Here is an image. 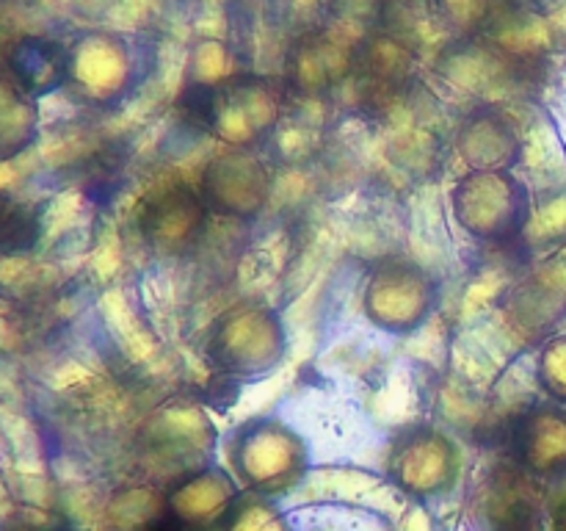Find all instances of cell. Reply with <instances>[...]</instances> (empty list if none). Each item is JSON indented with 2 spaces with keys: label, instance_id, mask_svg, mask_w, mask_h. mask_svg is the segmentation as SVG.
I'll return each instance as SVG.
<instances>
[{
  "label": "cell",
  "instance_id": "7c38bea8",
  "mask_svg": "<svg viewBox=\"0 0 566 531\" xmlns=\"http://www.w3.org/2000/svg\"><path fill=\"white\" fill-rule=\"evenodd\" d=\"M514 462L531 476L566 473V409L542 404L514 420L512 431Z\"/></svg>",
  "mask_w": 566,
  "mask_h": 531
},
{
  "label": "cell",
  "instance_id": "ba28073f",
  "mask_svg": "<svg viewBox=\"0 0 566 531\" xmlns=\"http://www.w3.org/2000/svg\"><path fill=\"white\" fill-rule=\"evenodd\" d=\"M238 501V481L227 470L199 468L171 487L166 512L182 531H208L224 523Z\"/></svg>",
  "mask_w": 566,
  "mask_h": 531
},
{
  "label": "cell",
  "instance_id": "52a82bcc",
  "mask_svg": "<svg viewBox=\"0 0 566 531\" xmlns=\"http://www.w3.org/2000/svg\"><path fill=\"white\" fill-rule=\"evenodd\" d=\"M434 302V285L412 263H387L370 277L365 308L379 326L392 332H409L429 315Z\"/></svg>",
  "mask_w": 566,
  "mask_h": 531
},
{
  "label": "cell",
  "instance_id": "2e32d148",
  "mask_svg": "<svg viewBox=\"0 0 566 531\" xmlns=\"http://www.w3.org/2000/svg\"><path fill=\"white\" fill-rule=\"evenodd\" d=\"M39 238H42V214L36 205L3 188L0 191V254L31 252Z\"/></svg>",
  "mask_w": 566,
  "mask_h": 531
},
{
  "label": "cell",
  "instance_id": "9a60e30c",
  "mask_svg": "<svg viewBox=\"0 0 566 531\" xmlns=\"http://www.w3.org/2000/svg\"><path fill=\"white\" fill-rule=\"evenodd\" d=\"M39 131V111L31 94L17 86L9 75H0V160L25 153Z\"/></svg>",
  "mask_w": 566,
  "mask_h": 531
},
{
  "label": "cell",
  "instance_id": "9c48e42d",
  "mask_svg": "<svg viewBox=\"0 0 566 531\" xmlns=\"http://www.w3.org/2000/svg\"><path fill=\"white\" fill-rule=\"evenodd\" d=\"M138 225L155 252L182 254L202 236L205 202L188 186L164 188L144 202Z\"/></svg>",
  "mask_w": 566,
  "mask_h": 531
},
{
  "label": "cell",
  "instance_id": "6da1fadb",
  "mask_svg": "<svg viewBox=\"0 0 566 531\" xmlns=\"http://www.w3.org/2000/svg\"><path fill=\"white\" fill-rule=\"evenodd\" d=\"M232 468L243 487L276 496L296 485L307 470L304 442L276 420H258L238 431L232 446Z\"/></svg>",
  "mask_w": 566,
  "mask_h": 531
},
{
  "label": "cell",
  "instance_id": "277c9868",
  "mask_svg": "<svg viewBox=\"0 0 566 531\" xmlns=\"http://www.w3.org/2000/svg\"><path fill=\"white\" fill-rule=\"evenodd\" d=\"M470 520L475 531H536L542 523L539 487L523 465H495L473 490Z\"/></svg>",
  "mask_w": 566,
  "mask_h": 531
},
{
  "label": "cell",
  "instance_id": "4fadbf2b",
  "mask_svg": "<svg viewBox=\"0 0 566 531\" xmlns=\"http://www.w3.org/2000/svg\"><path fill=\"white\" fill-rule=\"evenodd\" d=\"M9 77L31 97L61 88L70 77V48L48 37H22L9 50Z\"/></svg>",
  "mask_w": 566,
  "mask_h": 531
},
{
  "label": "cell",
  "instance_id": "5bb4252c",
  "mask_svg": "<svg viewBox=\"0 0 566 531\" xmlns=\"http://www.w3.org/2000/svg\"><path fill=\"white\" fill-rule=\"evenodd\" d=\"M462 147L470 164L479 171H506V166L517 158L520 142L503 116H475L462 133Z\"/></svg>",
  "mask_w": 566,
  "mask_h": 531
},
{
  "label": "cell",
  "instance_id": "ac0fdd59",
  "mask_svg": "<svg viewBox=\"0 0 566 531\" xmlns=\"http://www.w3.org/2000/svg\"><path fill=\"white\" fill-rule=\"evenodd\" d=\"M539 382L556 402H566V335L545 346L539 357Z\"/></svg>",
  "mask_w": 566,
  "mask_h": 531
},
{
  "label": "cell",
  "instance_id": "3957f363",
  "mask_svg": "<svg viewBox=\"0 0 566 531\" xmlns=\"http://www.w3.org/2000/svg\"><path fill=\"white\" fill-rule=\"evenodd\" d=\"M274 88L258 77H232L219 86H199L193 114L205 131H213L224 142L249 144L263 136L276 119Z\"/></svg>",
  "mask_w": 566,
  "mask_h": 531
},
{
  "label": "cell",
  "instance_id": "30bf717a",
  "mask_svg": "<svg viewBox=\"0 0 566 531\" xmlns=\"http://www.w3.org/2000/svg\"><path fill=\"white\" fill-rule=\"evenodd\" d=\"M130 53L127 44L116 37L94 33L70 48V77L66 83L75 86L88 100H114L125 92L130 81Z\"/></svg>",
  "mask_w": 566,
  "mask_h": 531
},
{
  "label": "cell",
  "instance_id": "5b68a950",
  "mask_svg": "<svg viewBox=\"0 0 566 531\" xmlns=\"http://www.w3.org/2000/svg\"><path fill=\"white\" fill-rule=\"evenodd\" d=\"M285 335L280 321L263 308H238L219 321L210 357L227 374L252 376L280 363Z\"/></svg>",
  "mask_w": 566,
  "mask_h": 531
},
{
  "label": "cell",
  "instance_id": "8992f818",
  "mask_svg": "<svg viewBox=\"0 0 566 531\" xmlns=\"http://www.w3.org/2000/svg\"><path fill=\"white\" fill-rule=\"evenodd\" d=\"M459 470V451L446 435L415 429L392 446L390 479L398 490L415 498H431L453 485Z\"/></svg>",
  "mask_w": 566,
  "mask_h": 531
},
{
  "label": "cell",
  "instance_id": "ffe728a7",
  "mask_svg": "<svg viewBox=\"0 0 566 531\" xmlns=\"http://www.w3.org/2000/svg\"><path fill=\"white\" fill-rule=\"evenodd\" d=\"M142 531H182V529L169 520V523H155V525H147V529H142Z\"/></svg>",
  "mask_w": 566,
  "mask_h": 531
},
{
  "label": "cell",
  "instance_id": "44dd1931",
  "mask_svg": "<svg viewBox=\"0 0 566 531\" xmlns=\"http://www.w3.org/2000/svg\"><path fill=\"white\" fill-rule=\"evenodd\" d=\"M36 531H61V529H36Z\"/></svg>",
  "mask_w": 566,
  "mask_h": 531
},
{
  "label": "cell",
  "instance_id": "7a4b0ae2",
  "mask_svg": "<svg viewBox=\"0 0 566 531\" xmlns=\"http://www.w3.org/2000/svg\"><path fill=\"white\" fill-rule=\"evenodd\" d=\"M457 219L484 241H509L531 214L528 191L506 171H475L453 191Z\"/></svg>",
  "mask_w": 566,
  "mask_h": 531
},
{
  "label": "cell",
  "instance_id": "e0dca14e",
  "mask_svg": "<svg viewBox=\"0 0 566 531\" xmlns=\"http://www.w3.org/2000/svg\"><path fill=\"white\" fill-rule=\"evenodd\" d=\"M221 531H293L291 520L271 503L252 498V501H238L235 509L227 514Z\"/></svg>",
  "mask_w": 566,
  "mask_h": 531
},
{
  "label": "cell",
  "instance_id": "8fae6325",
  "mask_svg": "<svg viewBox=\"0 0 566 531\" xmlns=\"http://www.w3.org/2000/svg\"><path fill=\"white\" fill-rule=\"evenodd\" d=\"M269 169L249 153L219 155L205 171V197L216 210L230 216H252L269 197Z\"/></svg>",
  "mask_w": 566,
  "mask_h": 531
},
{
  "label": "cell",
  "instance_id": "d6986e66",
  "mask_svg": "<svg viewBox=\"0 0 566 531\" xmlns=\"http://www.w3.org/2000/svg\"><path fill=\"white\" fill-rule=\"evenodd\" d=\"M553 531H566V492L562 496V501L553 507Z\"/></svg>",
  "mask_w": 566,
  "mask_h": 531
}]
</instances>
